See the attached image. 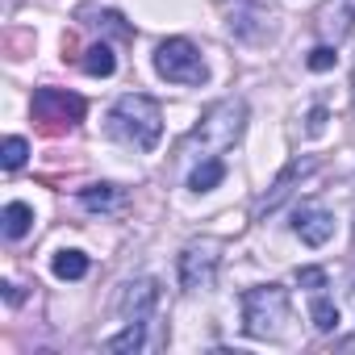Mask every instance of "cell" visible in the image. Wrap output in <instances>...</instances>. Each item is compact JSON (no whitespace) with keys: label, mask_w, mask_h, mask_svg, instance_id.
Here are the masks:
<instances>
[{"label":"cell","mask_w":355,"mask_h":355,"mask_svg":"<svg viewBox=\"0 0 355 355\" xmlns=\"http://www.w3.org/2000/svg\"><path fill=\"white\" fill-rule=\"evenodd\" d=\"M5 297H9V301L17 305V301H21V288H17V284H5Z\"/></svg>","instance_id":"cell-21"},{"label":"cell","mask_w":355,"mask_h":355,"mask_svg":"<svg viewBox=\"0 0 355 355\" xmlns=\"http://www.w3.org/2000/svg\"><path fill=\"white\" fill-rule=\"evenodd\" d=\"M288 322V293L280 284H259L243 293V326L251 338H276Z\"/></svg>","instance_id":"cell-2"},{"label":"cell","mask_w":355,"mask_h":355,"mask_svg":"<svg viewBox=\"0 0 355 355\" xmlns=\"http://www.w3.org/2000/svg\"><path fill=\"white\" fill-rule=\"evenodd\" d=\"M80 205L92 214H109L121 205V189L117 184H88V189H80Z\"/></svg>","instance_id":"cell-11"},{"label":"cell","mask_w":355,"mask_h":355,"mask_svg":"<svg viewBox=\"0 0 355 355\" xmlns=\"http://www.w3.org/2000/svg\"><path fill=\"white\" fill-rule=\"evenodd\" d=\"M243 117H247V105L243 101H222L205 113V121L197 125L193 142H205V146H230L239 134H243Z\"/></svg>","instance_id":"cell-5"},{"label":"cell","mask_w":355,"mask_h":355,"mask_svg":"<svg viewBox=\"0 0 355 355\" xmlns=\"http://www.w3.org/2000/svg\"><path fill=\"white\" fill-rule=\"evenodd\" d=\"M322 125H326V109H313V113H309V130L322 134Z\"/></svg>","instance_id":"cell-20"},{"label":"cell","mask_w":355,"mask_h":355,"mask_svg":"<svg viewBox=\"0 0 355 355\" xmlns=\"http://www.w3.org/2000/svg\"><path fill=\"white\" fill-rule=\"evenodd\" d=\"M0 222H5V239H26L30 226H34V209L26 201H9L5 214H0Z\"/></svg>","instance_id":"cell-12"},{"label":"cell","mask_w":355,"mask_h":355,"mask_svg":"<svg viewBox=\"0 0 355 355\" xmlns=\"http://www.w3.org/2000/svg\"><path fill=\"white\" fill-rule=\"evenodd\" d=\"M334 59H338L334 46H313V51H309V71H330Z\"/></svg>","instance_id":"cell-18"},{"label":"cell","mask_w":355,"mask_h":355,"mask_svg":"<svg viewBox=\"0 0 355 355\" xmlns=\"http://www.w3.org/2000/svg\"><path fill=\"white\" fill-rule=\"evenodd\" d=\"M309 318H313V326H318L322 334H330V330L338 326V305H334V301H326V297H313Z\"/></svg>","instance_id":"cell-16"},{"label":"cell","mask_w":355,"mask_h":355,"mask_svg":"<svg viewBox=\"0 0 355 355\" xmlns=\"http://www.w3.org/2000/svg\"><path fill=\"white\" fill-rule=\"evenodd\" d=\"M218 243H193L180 251V284L184 293H201V288H214L218 280Z\"/></svg>","instance_id":"cell-6"},{"label":"cell","mask_w":355,"mask_h":355,"mask_svg":"<svg viewBox=\"0 0 355 355\" xmlns=\"http://www.w3.org/2000/svg\"><path fill=\"white\" fill-rule=\"evenodd\" d=\"M34 121L46 130V134H63V130H76L84 121V96L67 92V88H38L34 92Z\"/></svg>","instance_id":"cell-4"},{"label":"cell","mask_w":355,"mask_h":355,"mask_svg":"<svg viewBox=\"0 0 355 355\" xmlns=\"http://www.w3.org/2000/svg\"><path fill=\"white\" fill-rule=\"evenodd\" d=\"M84 71H88V76H101V80H105V76H113V71H117L113 51H109L105 42H92V46L84 51Z\"/></svg>","instance_id":"cell-14"},{"label":"cell","mask_w":355,"mask_h":355,"mask_svg":"<svg viewBox=\"0 0 355 355\" xmlns=\"http://www.w3.org/2000/svg\"><path fill=\"white\" fill-rule=\"evenodd\" d=\"M297 284H305V288H326V272H322V268H297Z\"/></svg>","instance_id":"cell-19"},{"label":"cell","mask_w":355,"mask_h":355,"mask_svg":"<svg viewBox=\"0 0 355 355\" xmlns=\"http://www.w3.org/2000/svg\"><path fill=\"white\" fill-rule=\"evenodd\" d=\"M226 180V163L218 159V155H205L193 171H189V189L193 193H209V189H218Z\"/></svg>","instance_id":"cell-10"},{"label":"cell","mask_w":355,"mask_h":355,"mask_svg":"<svg viewBox=\"0 0 355 355\" xmlns=\"http://www.w3.org/2000/svg\"><path fill=\"white\" fill-rule=\"evenodd\" d=\"M155 305H159V284H155L150 276L130 280V284L121 288V301H117V309H121L125 322H150Z\"/></svg>","instance_id":"cell-7"},{"label":"cell","mask_w":355,"mask_h":355,"mask_svg":"<svg viewBox=\"0 0 355 355\" xmlns=\"http://www.w3.org/2000/svg\"><path fill=\"white\" fill-rule=\"evenodd\" d=\"M155 71L167 80V84H184V88H197L205 84V59L201 51L189 42V38H167L155 46Z\"/></svg>","instance_id":"cell-3"},{"label":"cell","mask_w":355,"mask_h":355,"mask_svg":"<svg viewBox=\"0 0 355 355\" xmlns=\"http://www.w3.org/2000/svg\"><path fill=\"white\" fill-rule=\"evenodd\" d=\"M26 155H30V142L26 138H5V150H0V163H5V171H17L21 163H26Z\"/></svg>","instance_id":"cell-17"},{"label":"cell","mask_w":355,"mask_h":355,"mask_svg":"<svg viewBox=\"0 0 355 355\" xmlns=\"http://www.w3.org/2000/svg\"><path fill=\"white\" fill-rule=\"evenodd\" d=\"M51 268H55L59 280H80V276L88 272V255H84V251H59Z\"/></svg>","instance_id":"cell-15"},{"label":"cell","mask_w":355,"mask_h":355,"mask_svg":"<svg viewBox=\"0 0 355 355\" xmlns=\"http://www.w3.org/2000/svg\"><path fill=\"white\" fill-rule=\"evenodd\" d=\"M109 130H113V138H121L138 150H155L159 134H163V109H159V101H150L142 92H125L109 113Z\"/></svg>","instance_id":"cell-1"},{"label":"cell","mask_w":355,"mask_h":355,"mask_svg":"<svg viewBox=\"0 0 355 355\" xmlns=\"http://www.w3.org/2000/svg\"><path fill=\"white\" fill-rule=\"evenodd\" d=\"M142 343H146V322H125V330L113 334V338L105 343V351H113V355H130V351H142Z\"/></svg>","instance_id":"cell-13"},{"label":"cell","mask_w":355,"mask_h":355,"mask_svg":"<svg viewBox=\"0 0 355 355\" xmlns=\"http://www.w3.org/2000/svg\"><path fill=\"white\" fill-rule=\"evenodd\" d=\"M309 167H313V159H297V163H288V167H284V171L276 175V184H272V193H268V197H263V201L255 205V218H263V214L280 209V201H284V197L293 193V184H297V175H305Z\"/></svg>","instance_id":"cell-9"},{"label":"cell","mask_w":355,"mask_h":355,"mask_svg":"<svg viewBox=\"0 0 355 355\" xmlns=\"http://www.w3.org/2000/svg\"><path fill=\"white\" fill-rule=\"evenodd\" d=\"M293 230H297V239L305 247H326L334 239V218L326 209H301L297 222H293Z\"/></svg>","instance_id":"cell-8"}]
</instances>
